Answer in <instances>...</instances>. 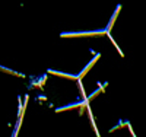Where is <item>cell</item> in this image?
Instances as JSON below:
<instances>
[{
	"label": "cell",
	"mask_w": 146,
	"mask_h": 137,
	"mask_svg": "<svg viewBox=\"0 0 146 137\" xmlns=\"http://www.w3.org/2000/svg\"><path fill=\"white\" fill-rule=\"evenodd\" d=\"M98 58H100V56H96V57H95V58H94V60L91 61V63H89V64H88L86 67H85V70H82V73H80V74H79V76H78V79H80L82 76H85V74H86V73L89 71V69H91V67L94 66V63H95V61H96V60H98Z\"/></svg>",
	"instance_id": "6da1fadb"
}]
</instances>
